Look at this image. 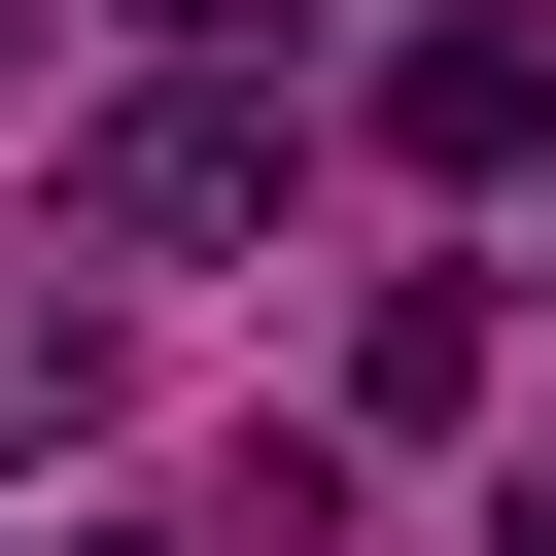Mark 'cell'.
<instances>
[{"mask_svg":"<svg viewBox=\"0 0 556 556\" xmlns=\"http://www.w3.org/2000/svg\"><path fill=\"white\" fill-rule=\"evenodd\" d=\"M104 243H243L278 208V70H174V104H104V174H70Z\"/></svg>","mask_w":556,"mask_h":556,"instance_id":"6da1fadb","label":"cell"},{"mask_svg":"<svg viewBox=\"0 0 556 556\" xmlns=\"http://www.w3.org/2000/svg\"><path fill=\"white\" fill-rule=\"evenodd\" d=\"M382 139H417V174H521V139H556V35H521V0L382 35Z\"/></svg>","mask_w":556,"mask_h":556,"instance_id":"7a4b0ae2","label":"cell"},{"mask_svg":"<svg viewBox=\"0 0 556 556\" xmlns=\"http://www.w3.org/2000/svg\"><path fill=\"white\" fill-rule=\"evenodd\" d=\"M348 417H486V278H382L348 313Z\"/></svg>","mask_w":556,"mask_h":556,"instance_id":"3957f363","label":"cell"},{"mask_svg":"<svg viewBox=\"0 0 556 556\" xmlns=\"http://www.w3.org/2000/svg\"><path fill=\"white\" fill-rule=\"evenodd\" d=\"M104 35H243V0H104Z\"/></svg>","mask_w":556,"mask_h":556,"instance_id":"277c9868","label":"cell"},{"mask_svg":"<svg viewBox=\"0 0 556 556\" xmlns=\"http://www.w3.org/2000/svg\"><path fill=\"white\" fill-rule=\"evenodd\" d=\"M70 556H208V521H70Z\"/></svg>","mask_w":556,"mask_h":556,"instance_id":"5b68a950","label":"cell"},{"mask_svg":"<svg viewBox=\"0 0 556 556\" xmlns=\"http://www.w3.org/2000/svg\"><path fill=\"white\" fill-rule=\"evenodd\" d=\"M0 104H35V0H0Z\"/></svg>","mask_w":556,"mask_h":556,"instance_id":"8992f818","label":"cell"},{"mask_svg":"<svg viewBox=\"0 0 556 556\" xmlns=\"http://www.w3.org/2000/svg\"><path fill=\"white\" fill-rule=\"evenodd\" d=\"M486 556H556V486H521V521H486Z\"/></svg>","mask_w":556,"mask_h":556,"instance_id":"52a82bcc","label":"cell"}]
</instances>
